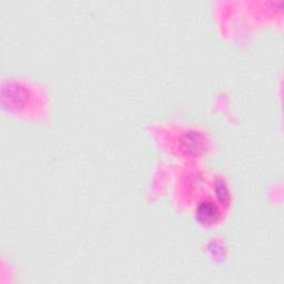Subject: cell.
Returning a JSON list of instances; mask_svg holds the SVG:
<instances>
[{"mask_svg": "<svg viewBox=\"0 0 284 284\" xmlns=\"http://www.w3.org/2000/svg\"><path fill=\"white\" fill-rule=\"evenodd\" d=\"M197 215L201 222H215L219 217V208L211 200H204L198 205Z\"/></svg>", "mask_w": 284, "mask_h": 284, "instance_id": "1", "label": "cell"}, {"mask_svg": "<svg viewBox=\"0 0 284 284\" xmlns=\"http://www.w3.org/2000/svg\"><path fill=\"white\" fill-rule=\"evenodd\" d=\"M216 190H217V197L220 198L221 201H227L229 199V190L227 188V185L223 184V181H221V180L217 181Z\"/></svg>", "mask_w": 284, "mask_h": 284, "instance_id": "2", "label": "cell"}]
</instances>
